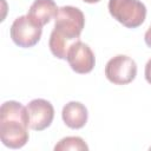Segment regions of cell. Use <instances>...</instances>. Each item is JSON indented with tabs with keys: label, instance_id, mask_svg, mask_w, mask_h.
Instances as JSON below:
<instances>
[{
	"label": "cell",
	"instance_id": "obj_1",
	"mask_svg": "<svg viewBox=\"0 0 151 151\" xmlns=\"http://www.w3.org/2000/svg\"><path fill=\"white\" fill-rule=\"evenodd\" d=\"M54 28L50 35L48 46L52 54L66 59L70 47L78 40L85 26L84 13L73 6H63L55 15Z\"/></svg>",
	"mask_w": 151,
	"mask_h": 151
},
{
	"label": "cell",
	"instance_id": "obj_2",
	"mask_svg": "<svg viewBox=\"0 0 151 151\" xmlns=\"http://www.w3.org/2000/svg\"><path fill=\"white\" fill-rule=\"evenodd\" d=\"M29 118L27 107L22 104L9 100L5 101L0 109V138L5 146L9 149L22 147L29 138Z\"/></svg>",
	"mask_w": 151,
	"mask_h": 151
},
{
	"label": "cell",
	"instance_id": "obj_3",
	"mask_svg": "<svg viewBox=\"0 0 151 151\" xmlns=\"http://www.w3.org/2000/svg\"><path fill=\"white\" fill-rule=\"evenodd\" d=\"M109 12L127 28L139 27L146 18V7L139 0H109Z\"/></svg>",
	"mask_w": 151,
	"mask_h": 151
},
{
	"label": "cell",
	"instance_id": "obj_4",
	"mask_svg": "<svg viewBox=\"0 0 151 151\" xmlns=\"http://www.w3.org/2000/svg\"><path fill=\"white\" fill-rule=\"evenodd\" d=\"M105 76L114 85H126L134 80L137 76L136 61L124 54L111 58L105 66Z\"/></svg>",
	"mask_w": 151,
	"mask_h": 151
},
{
	"label": "cell",
	"instance_id": "obj_5",
	"mask_svg": "<svg viewBox=\"0 0 151 151\" xmlns=\"http://www.w3.org/2000/svg\"><path fill=\"white\" fill-rule=\"evenodd\" d=\"M42 27L35 25L28 15H21L17 18L11 26V38L19 47L28 48L38 44L41 38Z\"/></svg>",
	"mask_w": 151,
	"mask_h": 151
},
{
	"label": "cell",
	"instance_id": "obj_6",
	"mask_svg": "<svg viewBox=\"0 0 151 151\" xmlns=\"http://www.w3.org/2000/svg\"><path fill=\"white\" fill-rule=\"evenodd\" d=\"M66 60L70 64L71 68L79 74L91 72L96 65V57L93 51L87 44L80 40L76 41L70 47L66 55Z\"/></svg>",
	"mask_w": 151,
	"mask_h": 151
},
{
	"label": "cell",
	"instance_id": "obj_7",
	"mask_svg": "<svg viewBox=\"0 0 151 151\" xmlns=\"http://www.w3.org/2000/svg\"><path fill=\"white\" fill-rule=\"evenodd\" d=\"M27 112L29 118V127L34 131H42L51 125L54 118L53 105L45 99L38 98L28 103Z\"/></svg>",
	"mask_w": 151,
	"mask_h": 151
},
{
	"label": "cell",
	"instance_id": "obj_8",
	"mask_svg": "<svg viewBox=\"0 0 151 151\" xmlns=\"http://www.w3.org/2000/svg\"><path fill=\"white\" fill-rule=\"evenodd\" d=\"M58 7L54 0H34L28 9V18L38 26L42 27L48 24L58 13Z\"/></svg>",
	"mask_w": 151,
	"mask_h": 151
},
{
	"label": "cell",
	"instance_id": "obj_9",
	"mask_svg": "<svg viewBox=\"0 0 151 151\" xmlns=\"http://www.w3.org/2000/svg\"><path fill=\"white\" fill-rule=\"evenodd\" d=\"M61 117L64 123L70 129H81L87 123V109L84 104L79 101H70L67 103L61 111Z\"/></svg>",
	"mask_w": 151,
	"mask_h": 151
},
{
	"label": "cell",
	"instance_id": "obj_10",
	"mask_svg": "<svg viewBox=\"0 0 151 151\" xmlns=\"http://www.w3.org/2000/svg\"><path fill=\"white\" fill-rule=\"evenodd\" d=\"M55 151H83V150H88L87 144L84 142L83 138L77 137V136H70L60 139V142L54 146Z\"/></svg>",
	"mask_w": 151,
	"mask_h": 151
},
{
	"label": "cell",
	"instance_id": "obj_11",
	"mask_svg": "<svg viewBox=\"0 0 151 151\" xmlns=\"http://www.w3.org/2000/svg\"><path fill=\"white\" fill-rule=\"evenodd\" d=\"M144 74H145L146 81L149 84H151V58L147 60V63L145 65V72H144Z\"/></svg>",
	"mask_w": 151,
	"mask_h": 151
},
{
	"label": "cell",
	"instance_id": "obj_12",
	"mask_svg": "<svg viewBox=\"0 0 151 151\" xmlns=\"http://www.w3.org/2000/svg\"><path fill=\"white\" fill-rule=\"evenodd\" d=\"M144 40H145V44H146L149 47H151V25H150V27L147 28V31L145 32Z\"/></svg>",
	"mask_w": 151,
	"mask_h": 151
},
{
	"label": "cell",
	"instance_id": "obj_13",
	"mask_svg": "<svg viewBox=\"0 0 151 151\" xmlns=\"http://www.w3.org/2000/svg\"><path fill=\"white\" fill-rule=\"evenodd\" d=\"M83 1H85L87 4H96V2H99L100 0H83Z\"/></svg>",
	"mask_w": 151,
	"mask_h": 151
},
{
	"label": "cell",
	"instance_id": "obj_14",
	"mask_svg": "<svg viewBox=\"0 0 151 151\" xmlns=\"http://www.w3.org/2000/svg\"><path fill=\"white\" fill-rule=\"evenodd\" d=\"M150 149H151V147H150Z\"/></svg>",
	"mask_w": 151,
	"mask_h": 151
}]
</instances>
